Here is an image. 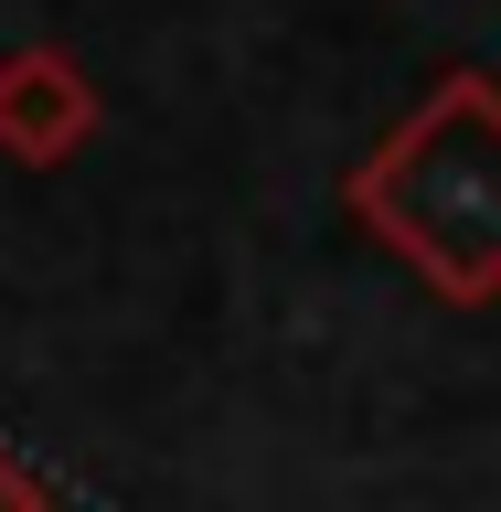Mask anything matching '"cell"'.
I'll use <instances>...</instances> for the list:
<instances>
[{
    "mask_svg": "<svg viewBox=\"0 0 501 512\" xmlns=\"http://www.w3.org/2000/svg\"><path fill=\"white\" fill-rule=\"evenodd\" d=\"M342 214L448 310L501 299V86L480 64L438 75L342 171Z\"/></svg>",
    "mask_w": 501,
    "mask_h": 512,
    "instance_id": "1",
    "label": "cell"
},
{
    "mask_svg": "<svg viewBox=\"0 0 501 512\" xmlns=\"http://www.w3.org/2000/svg\"><path fill=\"white\" fill-rule=\"evenodd\" d=\"M0 512H54V491H43V480H32L11 448H0Z\"/></svg>",
    "mask_w": 501,
    "mask_h": 512,
    "instance_id": "3",
    "label": "cell"
},
{
    "mask_svg": "<svg viewBox=\"0 0 501 512\" xmlns=\"http://www.w3.org/2000/svg\"><path fill=\"white\" fill-rule=\"evenodd\" d=\"M107 128V96L96 75L64 43H22V54H0V160H22V171H54L75 160Z\"/></svg>",
    "mask_w": 501,
    "mask_h": 512,
    "instance_id": "2",
    "label": "cell"
}]
</instances>
